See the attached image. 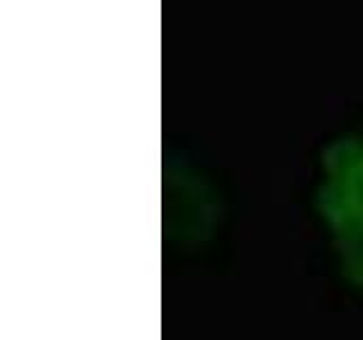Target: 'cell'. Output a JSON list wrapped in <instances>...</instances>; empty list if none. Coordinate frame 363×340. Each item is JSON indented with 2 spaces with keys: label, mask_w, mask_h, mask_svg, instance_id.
I'll use <instances>...</instances> for the list:
<instances>
[{
  "label": "cell",
  "mask_w": 363,
  "mask_h": 340,
  "mask_svg": "<svg viewBox=\"0 0 363 340\" xmlns=\"http://www.w3.org/2000/svg\"><path fill=\"white\" fill-rule=\"evenodd\" d=\"M311 215L338 281L363 304V125L323 154L311 188Z\"/></svg>",
  "instance_id": "1"
}]
</instances>
